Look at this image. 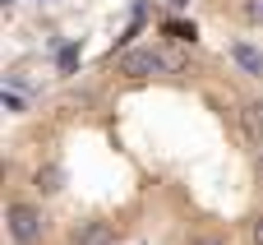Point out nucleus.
<instances>
[{
  "mask_svg": "<svg viewBox=\"0 0 263 245\" xmlns=\"http://www.w3.org/2000/svg\"><path fill=\"white\" fill-rule=\"evenodd\" d=\"M9 236H14V245H37L42 241V232H46V218L32 208V204H9Z\"/></svg>",
  "mask_w": 263,
  "mask_h": 245,
  "instance_id": "f257e3e1",
  "label": "nucleus"
},
{
  "mask_svg": "<svg viewBox=\"0 0 263 245\" xmlns=\"http://www.w3.org/2000/svg\"><path fill=\"white\" fill-rule=\"evenodd\" d=\"M162 69H166V60L153 46H134V51L120 56V74H129V79H148V74H162Z\"/></svg>",
  "mask_w": 263,
  "mask_h": 245,
  "instance_id": "f03ea898",
  "label": "nucleus"
},
{
  "mask_svg": "<svg viewBox=\"0 0 263 245\" xmlns=\"http://www.w3.org/2000/svg\"><path fill=\"white\" fill-rule=\"evenodd\" d=\"M116 227L111 222H83L79 232H74V245H116Z\"/></svg>",
  "mask_w": 263,
  "mask_h": 245,
  "instance_id": "7ed1b4c3",
  "label": "nucleus"
},
{
  "mask_svg": "<svg viewBox=\"0 0 263 245\" xmlns=\"http://www.w3.org/2000/svg\"><path fill=\"white\" fill-rule=\"evenodd\" d=\"M231 60H236L245 74L263 79V51H259V46H250V42H236V46H231Z\"/></svg>",
  "mask_w": 263,
  "mask_h": 245,
  "instance_id": "20e7f679",
  "label": "nucleus"
},
{
  "mask_svg": "<svg viewBox=\"0 0 263 245\" xmlns=\"http://www.w3.org/2000/svg\"><path fill=\"white\" fill-rule=\"evenodd\" d=\"M240 120H245V134L254 144H263V102H245L240 107Z\"/></svg>",
  "mask_w": 263,
  "mask_h": 245,
  "instance_id": "39448f33",
  "label": "nucleus"
},
{
  "mask_svg": "<svg viewBox=\"0 0 263 245\" xmlns=\"http://www.w3.org/2000/svg\"><path fill=\"white\" fill-rule=\"evenodd\" d=\"M32 181H37V190H42V195H55V190H60V167H42Z\"/></svg>",
  "mask_w": 263,
  "mask_h": 245,
  "instance_id": "423d86ee",
  "label": "nucleus"
},
{
  "mask_svg": "<svg viewBox=\"0 0 263 245\" xmlns=\"http://www.w3.org/2000/svg\"><path fill=\"white\" fill-rule=\"evenodd\" d=\"M240 14H245V23L263 28V0H245V5H240Z\"/></svg>",
  "mask_w": 263,
  "mask_h": 245,
  "instance_id": "0eeeda50",
  "label": "nucleus"
},
{
  "mask_svg": "<svg viewBox=\"0 0 263 245\" xmlns=\"http://www.w3.org/2000/svg\"><path fill=\"white\" fill-rule=\"evenodd\" d=\"M166 32L176 37V42H194L199 32H194V23H166Z\"/></svg>",
  "mask_w": 263,
  "mask_h": 245,
  "instance_id": "6e6552de",
  "label": "nucleus"
},
{
  "mask_svg": "<svg viewBox=\"0 0 263 245\" xmlns=\"http://www.w3.org/2000/svg\"><path fill=\"white\" fill-rule=\"evenodd\" d=\"M250 241L263 245V218H254V222H250Z\"/></svg>",
  "mask_w": 263,
  "mask_h": 245,
  "instance_id": "1a4fd4ad",
  "label": "nucleus"
},
{
  "mask_svg": "<svg viewBox=\"0 0 263 245\" xmlns=\"http://www.w3.org/2000/svg\"><path fill=\"white\" fill-rule=\"evenodd\" d=\"M194 245H222V241H217V236H203V241H194Z\"/></svg>",
  "mask_w": 263,
  "mask_h": 245,
  "instance_id": "9d476101",
  "label": "nucleus"
},
{
  "mask_svg": "<svg viewBox=\"0 0 263 245\" xmlns=\"http://www.w3.org/2000/svg\"><path fill=\"white\" fill-rule=\"evenodd\" d=\"M259 176H263V144H259Z\"/></svg>",
  "mask_w": 263,
  "mask_h": 245,
  "instance_id": "9b49d317",
  "label": "nucleus"
}]
</instances>
